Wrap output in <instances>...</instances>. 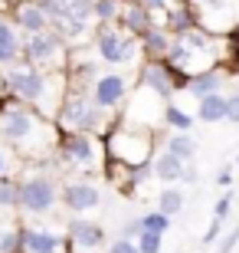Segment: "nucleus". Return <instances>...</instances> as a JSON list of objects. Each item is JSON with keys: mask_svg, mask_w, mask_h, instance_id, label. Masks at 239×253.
<instances>
[{"mask_svg": "<svg viewBox=\"0 0 239 253\" xmlns=\"http://www.w3.org/2000/svg\"><path fill=\"white\" fill-rule=\"evenodd\" d=\"M0 138L7 148H13L20 158L27 161H43L56 155L59 141V125L36 112L33 105L20 102L13 95L0 99Z\"/></svg>", "mask_w": 239, "mask_h": 253, "instance_id": "f257e3e1", "label": "nucleus"}, {"mask_svg": "<svg viewBox=\"0 0 239 253\" xmlns=\"http://www.w3.org/2000/svg\"><path fill=\"white\" fill-rule=\"evenodd\" d=\"M66 89H69L66 69L63 73H53V69L30 66L23 59L7 66L3 76H0V95H13L20 102L33 105L36 112H43L53 122H56V112H59L63 99H66Z\"/></svg>", "mask_w": 239, "mask_h": 253, "instance_id": "f03ea898", "label": "nucleus"}, {"mask_svg": "<svg viewBox=\"0 0 239 253\" xmlns=\"http://www.w3.org/2000/svg\"><path fill=\"white\" fill-rule=\"evenodd\" d=\"M105 151H108L111 165H121V168H135L141 161L154 158V138H151V128H141V125H118L105 135Z\"/></svg>", "mask_w": 239, "mask_h": 253, "instance_id": "7ed1b4c3", "label": "nucleus"}, {"mask_svg": "<svg viewBox=\"0 0 239 253\" xmlns=\"http://www.w3.org/2000/svg\"><path fill=\"white\" fill-rule=\"evenodd\" d=\"M92 43H95L99 63L111 66V69H115V66H138L141 59H144L141 40L125 33L118 23H99L95 33H92Z\"/></svg>", "mask_w": 239, "mask_h": 253, "instance_id": "20e7f679", "label": "nucleus"}, {"mask_svg": "<svg viewBox=\"0 0 239 253\" xmlns=\"http://www.w3.org/2000/svg\"><path fill=\"white\" fill-rule=\"evenodd\" d=\"M56 125L59 131H89L99 135L105 128V112L92 102V92L82 89H66V99L56 112Z\"/></svg>", "mask_w": 239, "mask_h": 253, "instance_id": "39448f33", "label": "nucleus"}, {"mask_svg": "<svg viewBox=\"0 0 239 253\" xmlns=\"http://www.w3.org/2000/svg\"><path fill=\"white\" fill-rule=\"evenodd\" d=\"M20 59L30 63V66H39V69L63 73L66 66H69V43L49 27V30H43V33L23 37V53H20Z\"/></svg>", "mask_w": 239, "mask_h": 253, "instance_id": "423d86ee", "label": "nucleus"}, {"mask_svg": "<svg viewBox=\"0 0 239 253\" xmlns=\"http://www.w3.org/2000/svg\"><path fill=\"white\" fill-rule=\"evenodd\" d=\"M138 85H144L147 92H154L161 102H171L180 89L187 85V76L177 73L167 59H141L138 66Z\"/></svg>", "mask_w": 239, "mask_h": 253, "instance_id": "0eeeda50", "label": "nucleus"}, {"mask_svg": "<svg viewBox=\"0 0 239 253\" xmlns=\"http://www.w3.org/2000/svg\"><path fill=\"white\" fill-rule=\"evenodd\" d=\"M59 201V184L49 178L46 171H33L27 178H20V211L30 217L49 214Z\"/></svg>", "mask_w": 239, "mask_h": 253, "instance_id": "6e6552de", "label": "nucleus"}, {"mask_svg": "<svg viewBox=\"0 0 239 253\" xmlns=\"http://www.w3.org/2000/svg\"><path fill=\"white\" fill-rule=\"evenodd\" d=\"M56 158L63 161V165H69V168L92 171L95 165H99V145H95V135H89V131H59Z\"/></svg>", "mask_w": 239, "mask_h": 253, "instance_id": "1a4fd4ad", "label": "nucleus"}, {"mask_svg": "<svg viewBox=\"0 0 239 253\" xmlns=\"http://www.w3.org/2000/svg\"><path fill=\"white\" fill-rule=\"evenodd\" d=\"M125 99H128V76H125V73H118V69H105V73L95 76V83H92V102L99 105L102 112L118 109Z\"/></svg>", "mask_w": 239, "mask_h": 253, "instance_id": "9d476101", "label": "nucleus"}, {"mask_svg": "<svg viewBox=\"0 0 239 253\" xmlns=\"http://www.w3.org/2000/svg\"><path fill=\"white\" fill-rule=\"evenodd\" d=\"M105 247V230L95 220H85V217H75L69 220V230H66V250L69 253H95Z\"/></svg>", "mask_w": 239, "mask_h": 253, "instance_id": "9b49d317", "label": "nucleus"}, {"mask_svg": "<svg viewBox=\"0 0 239 253\" xmlns=\"http://www.w3.org/2000/svg\"><path fill=\"white\" fill-rule=\"evenodd\" d=\"M59 197H63V204L72 211V214H85V211H95L102 204V191L95 181L89 178H72L66 181L63 188H59Z\"/></svg>", "mask_w": 239, "mask_h": 253, "instance_id": "f8f14e48", "label": "nucleus"}, {"mask_svg": "<svg viewBox=\"0 0 239 253\" xmlns=\"http://www.w3.org/2000/svg\"><path fill=\"white\" fill-rule=\"evenodd\" d=\"M13 23L23 37H33V33H43L49 30V17L46 10L39 7V0H13Z\"/></svg>", "mask_w": 239, "mask_h": 253, "instance_id": "ddd939ff", "label": "nucleus"}, {"mask_svg": "<svg viewBox=\"0 0 239 253\" xmlns=\"http://www.w3.org/2000/svg\"><path fill=\"white\" fill-rule=\"evenodd\" d=\"M154 23H164V13H154V10H147L141 0L128 3V7H121V17H118V27L131 37H144L147 30L154 27Z\"/></svg>", "mask_w": 239, "mask_h": 253, "instance_id": "4468645a", "label": "nucleus"}, {"mask_svg": "<svg viewBox=\"0 0 239 253\" xmlns=\"http://www.w3.org/2000/svg\"><path fill=\"white\" fill-rule=\"evenodd\" d=\"M66 237L49 227H23V253H63Z\"/></svg>", "mask_w": 239, "mask_h": 253, "instance_id": "2eb2a0df", "label": "nucleus"}, {"mask_svg": "<svg viewBox=\"0 0 239 253\" xmlns=\"http://www.w3.org/2000/svg\"><path fill=\"white\" fill-rule=\"evenodd\" d=\"M20 53H23V33L17 30V23L10 17L0 13V66L3 69L13 66L20 59Z\"/></svg>", "mask_w": 239, "mask_h": 253, "instance_id": "dca6fc26", "label": "nucleus"}, {"mask_svg": "<svg viewBox=\"0 0 239 253\" xmlns=\"http://www.w3.org/2000/svg\"><path fill=\"white\" fill-rule=\"evenodd\" d=\"M151 168H154V178L164 181V184H171V181H184V171H187V161H180L177 155H171V151H157L154 158H151Z\"/></svg>", "mask_w": 239, "mask_h": 253, "instance_id": "f3484780", "label": "nucleus"}, {"mask_svg": "<svg viewBox=\"0 0 239 253\" xmlns=\"http://www.w3.org/2000/svg\"><path fill=\"white\" fill-rule=\"evenodd\" d=\"M171 43H174L171 30L161 27V23H154V27L141 37V53H144V59H164L167 49H171Z\"/></svg>", "mask_w": 239, "mask_h": 253, "instance_id": "a211bd4d", "label": "nucleus"}, {"mask_svg": "<svg viewBox=\"0 0 239 253\" xmlns=\"http://www.w3.org/2000/svg\"><path fill=\"white\" fill-rule=\"evenodd\" d=\"M223 83H226V73H220V69L213 66V69H206V73H200V76H190L184 89L193 95V99H203V95L220 92V89H223Z\"/></svg>", "mask_w": 239, "mask_h": 253, "instance_id": "6ab92c4d", "label": "nucleus"}, {"mask_svg": "<svg viewBox=\"0 0 239 253\" xmlns=\"http://www.w3.org/2000/svg\"><path fill=\"white\" fill-rule=\"evenodd\" d=\"M197 119H200V122H206V125L226 122V95H223V92H213V95L197 99Z\"/></svg>", "mask_w": 239, "mask_h": 253, "instance_id": "aec40b11", "label": "nucleus"}, {"mask_svg": "<svg viewBox=\"0 0 239 253\" xmlns=\"http://www.w3.org/2000/svg\"><path fill=\"white\" fill-rule=\"evenodd\" d=\"M193 119H197V115L184 112V109H180L174 99H171V102H164V112H161V125H164L167 131H190V128H193Z\"/></svg>", "mask_w": 239, "mask_h": 253, "instance_id": "412c9836", "label": "nucleus"}, {"mask_svg": "<svg viewBox=\"0 0 239 253\" xmlns=\"http://www.w3.org/2000/svg\"><path fill=\"white\" fill-rule=\"evenodd\" d=\"M164 148L171 151V155H177L180 161H193V155H197V141H193L190 131H171L164 141Z\"/></svg>", "mask_w": 239, "mask_h": 253, "instance_id": "4be33fe9", "label": "nucleus"}, {"mask_svg": "<svg viewBox=\"0 0 239 253\" xmlns=\"http://www.w3.org/2000/svg\"><path fill=\"white\" fill-rule=\"evenodd\" d=\"M0 253H23V227L0 224Z\"/></svg>", "mask_w": 239, "mask_h": 253, "instance_id": "5701e85b", "label": "nucleus"}, {"mask_svg": "<svg viewBox=\"0 0 239 253\" xmlns=\"http://www.w3.org/2000/svg\"><path fill=\"white\" fill-rule=\"evenodd\" d=\"M0 211H20V181L10 174L0 178Z\"/></svg>", "mask_w": 239, "mask_h": 253, "instance_id": "b1692460", "label": "nucleus"}, {"mask_svg": "<svg viewBox=\"0 0 239 253\" xmlns=\"http://www.w3.org/2000/svg\"><path fill=\"white\" fill-rule=\"evenodd\" d=\"M180 207H184V191L164 188L161 194H157V211H161V214L174 217V214H180Z\"/></svg>", "mask_w": 239, "mask_h": 253, "instance_id": "393cba45", "label": "nucleus"}, {"mask_svg": "<svg viewBox=\"0 0 239 253\" xmlns=\"http://www.w3.org/2000/svg\"><path fill=\"white\" fill-rule=\"evenodd\" d=\"M92 13H95V23H118L121 3H118V0H95Z\"/></svg>", "mask_w": 239, "mask_h": 253, "instance_id": "a878e982", "label": "nucleus"}, {"mask_svg": "<svg viewBox=\"0 0 239 253\" xmlns=\"http://www.w3.org/2000/svg\"><path fill=\"white\" fill-rule=\"evenodd\" d=\"M138 220H141V230H154V234H167V227H171V217L161 214V211H151Z\"/></svg>", "mask_w": 239, "mask_h": 253, "instance_id": "bb28decb", "label": "nucleus"}, {"mask_svg": "<svg viewBox=\"0 0 239 253\" xmlns=\"http://www.w3.org/2000/svg\"><path fill=\"white\" fill-rule=\"evenodd\" d=\"M135 244H138L141 253H161V244H164V234H154V230H141L135 237Z\"/></svg>", "mask_w": 239, "mask_h": 253, "instance_id": "cd10ccee", "label": "nucleus"}, {"mask_svg": "<svg viewBox=\"0 0 239 253\" xmlns=\"http://www.w3.org/2000/svg\"><path fill=\"white\" fill-rule=\"evenodd\" d=\"M233 204H236V194H233V191H226V194L216 201V207H213V217H216V220H226V217H230V211H233Z\"/></svg>", "mask_w": 239, "mask_h": 253, "instance_id": "c85d7f7f", "label": "nucleus"}, {"mask_svg": "<svg viewBox=\"0 0 239 253\" xmlns=\"http://www.w3.org/2000/svg\"><path fill=\"white\" fill-rule=\"evenodd\" d=\"M108 253H141V250H138V244H135V240L118 237V240H111V244H108Z\"/></svg>", "mask_w": 239, "mask_h": 253, "instance_id": "c756f323", "label": "nucleus"}, {"mask_svg": "<svg viewBox=\"0 0 239 253\" xmlns=\"http://www.w3.org/2000/svg\"><path fill=\"white\" fill-rule=\"evenodd\" d=\"M220 234H223V220H216V217H213V220H210V227H206V234H203V240H200V244H203V247H213V244H216V240H220Z\"/></svg>", "mask_w": 239, "mask_h": 253, "instance_id": "7c9ffc66", "label": "nucleus"}, {"mask_svg": "<svg viewBox=\"0 0 239 253\" xmlns=\"http://www.w3.org/2000/svg\"><path fill=\"white\" fill-rule=\"evenodd\" d=\"M226 122H236L239 125V92L226 95Z\"/></svg>", "mask_w": 239, "mask_h": 253, "instance_id": "2f4dec72", "label": "nucleus"}, {"mask_svg": "<svg viewBox=\"0 0 239 253\" xmlns=\"http://www.w3.org/2000/svg\"><path fill=\"white\" fill-rule=\"evenodd\" d=\"M236 244H239V227H233L230 234L220 240V250H216V253H233V247H236Z\"/></svg>", "mask_w": 239, "mask_h": 253, "instance_id": "473e14b6", "label": "nucleus"}, {"mask_svg": "<svg viewBox=\"0 0 239 253\" xmlns=\"http://www.w3.org/2000/svg\"><path fill=\"white\" fill-rule=\"evenodd\" d=\"M138 234H141V220H128V224L121 227V237H128V240H131V237H138Z\"/></svg>", "mask_w": 239, "mask_h": 253, "instance_id": "72a5a7b5", "label": "nucleus"}, {"mask_svg": "<svg viewBox=\"0 0 239 253\" xmlns=\"http://www.w3.org/2000/svg\"><path fill=\"white\" fill-rule=\"evenodd\" d=\"M141 3H144L147 10H154V13H167V7H171L167 0H141Z\"/></svg>", "mask_w": 239, "mask_h": 253, "instance_id": "f704fd0d", "label": "nucleus"}, {"mask_svg": "<svg viewBox=\"0 0 239 253\" xmlns=\"http://www.w3.org/2000/svg\"><path fill=\"white\" fill-rule=\"evenodd\" d=\"M216 184H220V188H230L233 184V168H223L220 174H216Z\"/></svg>", "mask_w": 239, "mask_h": 253, "instance_id": "c9c22d12", "label": "nucleus"}, {"mask_svg": "<svg viewBox=\"0 0 239 253\" xmlns=\"http://www.w3.org/2000/svg\"><path fill=\"white\" fill-rule=\"evenodd\" d=\"M3 174H10V151L0 148V178H3Z\"/></svg>", "mask_w": 239, "mask_h": 253, "instance_id": "e433bc0d", "label": "nucleus"}, {"mask_svg": "<svg viewBox=\"0 0 239 253\" xmlns=\"http://www.w3.org/2000/svg\"><path fill=\"white\" fill-rule=\"evenodd\" d=\"M118 3H121V7H128V3H135V0H118Z\"/></svg>", "mask_w": 239, "mask_h": 253, "instance_id": "4c0bfd02", "label": "nucleus"}, {"mask_svg": "<svg viewBox=\"0 0 239 253\" xmlns=\"http://www.w3.org/2000/svg\"><path fill=\"white\" fill-rule=\"evenodd\" d=\"M167 3H171V7H174V3H184V0H167Z\"/></svg>", "mask_w": 239, "mask_h": 253, "instance_id": "58836bf2", "label": "nucleus"}, {"mask_svg": "<svg viewBox=\"0 0 239 253\" xmlns=\"http://www.w3.org/2000/svg\"><path fill=\"white\" fill-rule=\"evenodd\" d=\"M236 27H239V7H236Z\"/></svg>", "mask_w": 239, "mask_h": 253, "instance_id": "ea45409f", "label": "nucleus"}, {"mask_svg": "<svg viewBox=\"0 0 239 253\" xmlns=\"http://www.w3.org/2000/svg\"><path fill=\"white\" fill-rule=\"evenodd\" d=\"M236 165H239V155H236Z\"/></svg>", "mask_w": 239, "mask_h": 253, "instance_id": "a19ab883", "label": "nucleus"}, {"mask_svg": "<svg viewBox=\"0 0 239 253\" xmlns=\"http://www.w3.org/2000/svg\"><path fill=\"white\" fill-rule=\"evenodd\" d=\"M236 204H239V194H236Z\"/></svg>", "mask_w": 239, "mask_h": 253, "instance_id": "79ce46f5", "label": "nucleus"}]
</instances>
